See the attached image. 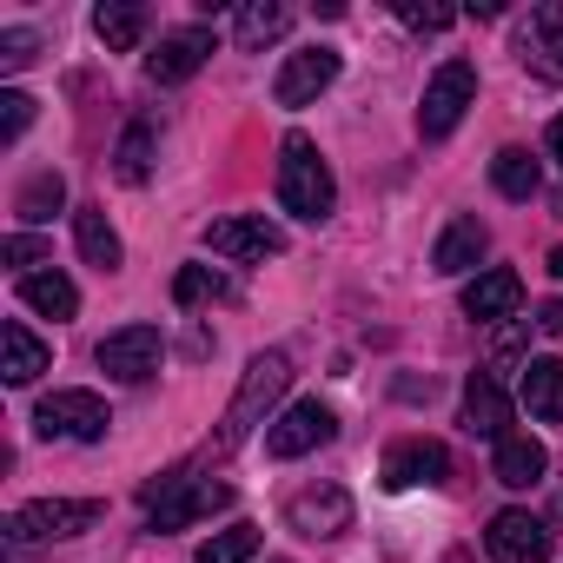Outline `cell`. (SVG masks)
<instances>
[{
  "mask_svg": "<svg viewBox=\"0 0 563 563\" xmlns=\"http://www.w3.org/2000/svg\"><path fill=\"white\" fill-rule=\"evenodd\" d=\"M292 385V358L286 352H258L252 365H245V378H239V391H232V405H225V418H219V438H212V451L225 457V451H239L245 438H252V424L272 411V398Z\"/></svg>",
  "mask_w": 563,
  "mask_h": 563,
  "instance_id": "obj_1",
  "label": "cell"
},
{
  "mask_svg": "<svg viewBox=\"0 0 563 563\" xmlns=\"http://www.w3.org/2000/svg\"><path fill=\"white\" fill-rule=\"evenodd\" d=\"M278 206H286L292 219H325L339 206L332 166L319 159V146L306 133H286V146H278Z\"/></svg>",
  "mask_w": 563,
  "mask_h": 563,
  "instance_id": "obj_2",
  "label": "cell"
},
{
  "mask_svg": "<svg viewBox=\"0 0 563 563\" xmlns=\"http://www.w3.org/2000/svg\"><path fill=\"white\" fill-rule=\"evenodd\" d=\"M219 504H232V484L186 477V471H166L159 484H146V517H153V530H186V523L212 517Z\"/></svg>",
  "mask_w": 563,
  "mask_h": 563,
  "instance_id": "obj_3",
  "label": "cell"
},
{
  "mask_svg": "<svg viewBox=\"0 0 563 563\" xmlns=\"http://www.w3.org/2000/svg\"><path fill=\"white\" fill-rule=\"evenodd\" d=\"M100 523V504L93 497H41V504H21L8 517V543H60V537H80Z\"/></svg>",
  "mask_w": 563,
  "mask_h": 563,
  "instance_id": "obj_4",
  "label": "cell"
},
{
  "mask_svg": "<svg viewBox=\"0 0 563 563\" xmlns=\"http://www.w3.org/2000/svg\"><path fill=\"white\" fill-rule=\"evenodd\" d=\"M477 100V67L471 60H444L438 74H431V87H424V107H418V133L424 140H444L457 120H464V107Z\"/></svg>",
  "mask_w": 563,
  "mask_h": 563,
  "instance_id": "obj_5",
  "label": "cell"
},
{
  "mask_svg": "<svg viewBox=\"0 0 563 563\" xmlns=\"http://www.w3.org/2000/svg\"><path fill=\"white\" fill-rule=\"evenodd\" d=\"M332 438H339L332 405L299 398L292 411H278V418L265 424V457H306V451H319V444H332Z\"/></svg>",
  "mask_w": 563,
  "mask_h": 563,
  "instance_id": "obj_6",
  "label": "cell"
},
{
  "mask_svg": "<svg viewBox=\"0 0 563 563\" xmlns=\"http://www.w3.org/2000/svg\"><path fill=\"white\" fill-rule=\"evenodd\" d=\"M34 424H41V438H80V444H93V438H107V405L93 391H47L34 405Z\"/></svg>",
  "mask_w": 563,
  "mask_h": 563,
  "instance_id": "obj_7",
  "label": "cell"
},
{
  "mask_svg": "<svg viewBox=\"0 0 563 563\" xmlns=\"http://www.w3.org/2000/svg\"><path fill=\"white\" fill-rule=\"evenodd\" d=\"M517 54H523V67L537 80L563 87V0H537L530 21H523V34H517Z\"/></svg>",
  "mask_w": 563,
  "mask_h": 563,
  "instance_id": "obj_8",
  "label": "cell"
},
{
  "mask_svg": "<svg viewBox=\"0 0 563 563\" xmlns=\"http://www.w3.org/2000/svg\"><path fill=\"white\" fill-rule=\"evenodd\" d=\"M206 252H219V258H278L286 252V232L265 212H232V219L206 225Z\"/></svg>",
  "mask_w": 563,
  "mask_h": 563,
  "instance_id": "obj_9",
  "label": "cell"
},
{
  "mask_svg": "<svg viewBox=\"0 0 563 563\" xmlns=\"http://www.w3.org/2000/svg\"><path fill=\"white\" fill-rule=\"evenodd\" d=\"M159 352H166V339H159V325H120V332H107L100 339V372H113V378H126V385H140V378H153L159 372Z\"/></svg>",
  "mask_w": 563,
  "mask_h": 563,
  "instance_id": "obj_10",
  "label": "cell"
},
{
  "mask_svg": "<svg viewBox=\"0 0 563 563\" xmlns=\"http://www.w3.org/2000/svg\"><path fill=\"white\" fill-rule=\"evenodd\" d=\"M332 80H339V54L332 47H306V54H286V67H278V80H272V100L278 107H312Z\"/></svg>",
  "mask_w": 563,
  "mask_h": 563,
  "instance_id": "obj_11",
  "label": "cell"
},
{
  "mask_svg": "<svg viewBox=\"0 0 563 563\" xmlns=\"http://www.w3.org/2000/svg\"><path fill=\"white\" fill-rule=\"evenodd\" d=\"M451 477V451L438 444V438H398L391 451H385V484L391 490H431V484H444Z\"/></svg>",
  "mask_w": 563,
  "mask_h": 563,
  "instance_id": "obj_12",
  "label": "cell"
},
{
  "mask_svg": "<svg viewBox=\"0 0 563 563\" xmlns=\"http://www.w3.org/2000/svg\"><path fill=\"white\" fill-rule=\"evenodd\" d=\"M286 523L299 537H339V530H352V490L345 484H306L286 504Z\"/></svg>",
  "mask_w": 563,
  "mask_h": 563,
  "instance_id": "obj_13",
  "label": "cell"
},
{
  "mask_svg": "<svg viewBox=\"0 0 563 563\" xmlns=\"http://www.w3.org/2000/svg\"><path fill=\"white\" fill-rule=\"evenodd\" d=\"M484 543H490L497 563H550V523L530 517V510H497Z\"/></svg>",
  "mask_w": 563,
  "mask_h": 563,
  "instance_id": "obj_14",
  "label": "cell"
},
{
  "mask_svg": "<svg viewBox=\"0 0 563 563\" xmlns=\"http://www.w3.org/2000/svg\"><path fill=\"white\" fill-rule=\"evenodd\" d=\"M219 41H212V27H179V34H166L153 54H146V74L159 80V87H179V80H192L199 67H206V54H212Z\"/></svg>",
  "mask_w": 563,
  "mask_h": 563,
  "instance_id": "obj_15",
  "label": "cell"
},
{
  "mask_svg": "<svg viewBox=\"0 0 563 563\" xmlns=\"http://www.w3.org/2000/svg\"><path fill=\"white\" fill-rule=\"evenodd\" d=\"M517 306H523V278L510 265H490V272H477L464 286V312L477 325H504V319H517Z\"/></svg>",
  "mask_w": 563,
  "mask_h": 563,
  "instance_id": "obj_16",
  "label": "cell"
},
{
  "mask_svg": "<svg viewBox=\"0 0 563 563\" xmlns=\"http://www.w3.org/2000/svg\"><path fill=\"white\" fill-rule=\"evenodd\" d=\"M464 431L471 438H510V398H504V385L490 378V372H471V385H464Z\"/></svg>",
  "mask_w": 563,
  "mask_h": 563,
  "instance_id": "obj_17",
  "label": "cell"
},
{
  "mask_svg": "<svg viewBox=\"0 0 563 563\" xmlns=\"http://www.w3.org/2000/svg\"><path fill=\"white\" fill-rule=\"evenodd\" d=\"M47 345L21 325V319H8V325H0V378H8V385H34L41 372H47Z\"/></svg>",
  "mask_w": 563,
  "mask_h": 563,
  "instance_id": "obj_18",
  "label": "cell"
},
{
  "mask_svg": "<svg viewBox=\"0 0 563 563\" xmlns=\"http://www.w3.org/2000/svg\"><path fill=\"white\" fill-rule=\"evenodd\" d=\"M523 405L537 424H563V358H523Z\"/></svg>",
  "mask_w": 563,
  "mask_h": 563,
  "instance_id": "obj_19",
  "label": "cell"
},
{
  "mask_svg": "<svg viewBox=\"0 0 563 563\" xmlns=\"http://www.w3.org/2000/svg\"><path fill=\"white\" fill-rule=\"evenodd\" d=\"M543 471H550V451H543L537 438H504V444H497V464H490L497 484L530 490V484H543Z\"/></svg>",
  "mask_w": 563,
  "mask_h": 563,
  "instance_id": "obj_20",
  "label": "cell"
},
{
  "mask_svg": "<svg viewBox=\"0 0 563 563\" xmlns=\"http://www.w3.org/2000/svg\"><path fill=\"white\" fill-rule=\"evenodd\" d=\"M21 306H34V312H47V319H74V312H80V292H74L67 272H27V278H21Z\"/></svg>",
  "mask_w": 563,
  "mask_h": 563,
  "instance_id": "obj_21",
  "label": "cell"
},
{
  "mask_svg": "<svg viewBox=\"0 0 563 563\" xmlns=\"http://www.w3.org/2000/svg\"><path fill=\"white\" fill-rule=\"evenodd\" d=\"M74 239H80V258H87V265L120 272V232L107 225L100 206H80V212H74Z\"/></svg>",
  "mask_w": 563,
  "mask_h": 563,
  "instance_id": "obj_22",
  "label": "cell"
},
{
  "mask_svg": "<svg viewBox=\"0 0 563 563\" xmlns=\"http://www.w3.org/2000/svg\"><path fill=\"white\" fill-rule=\"evenodd\" d=\"M484 245H490V232H484L477 219H451L444 239H438V252H431V265H438V272H471V265L484 258Z\"/></svg>",
  "mask_w": 563,
  "mask_h": 563,
  "instance_id": "obj_23",
  "label": "cell"
},
{
  "mask_svg": "<svg viewBox=\"0 0 563 563\" xmlns=\"http://www.w3.org/2000/svg\"><path fill=\"white\" fill-rule=\"evenodd\" d=\"M286 27H292V8H278V0H252V8L239 14V47L258 54L265 41H278Z\"/></svg>",
  "mask_w": 563,
  "mask_h": 563,
  "instance_id": "obj_24",
  "label": "cell"
},
{
  "mask_svg": "<svg viewBox=\"0 0 563 563\" xmlns=\"http://www.w3.org/2000/svg\"><path fill=\"white\" fill-rule=\"evenodd\" d=\"M537 179H543V173H537V159H530L523 146H504V153L490 159V186H497L504 199H530Z\"/></svg>",
  "mask_w": 563,
  "mask_h": 563,
  "instance_id": "obj_25",
  "label": "cell"
},
{
  "mask_svg": "<svg viewBox=\"0 0 563 563\" xmlns=\"http://www.w3.org/2000/svg\"><path fill=\"white\" fill-rule=\"evenodd\" d=\"M93 34L107 41V54H133L140 34H146V8H100L93 14Z\"/></svg>",
  "mask_w": 563,
  "mask_h": 563,
  "instance_id": "obj_26",
  "label": "cell"
},
{
  "mask_svg": "<svg viewBox=\"0 0 563 563\" xmlns=\"http://www.w3.org/2000/svg\"><path fill=\"white\" fill-rule=\"evenodd\" d=\"M113 173H120L126 186H140V179L153 173V126H146V120H133V126L120 133V146H113Z\"/></svg>",
  "mask_w": 563,
  "mask_h": 563,
  "instance_id": "obj_27",
  "label": "cell"
},
{
  "mask_svg": "<svg viewBox=\"0 0 563 563\" xmlns=\"http://www.w3.org/2000/svg\"><path fill=\"white\" fill-rule=\"evenodd\" d=\"M60 206H67V186H60V173H41V179H27V186H21V199H14V212H21L27 225H47Z\"/></svg>",
  "mask_w": 563,
  "mask_h": 563,
  "instance_id": "obj_28",
  "label": "cell"
},
{
  "mask_svg": "<svg viewBox=\"0 0 563 563\" xmlns=\"http://www.w3.org/2000/svg\"><path fill=\"white\" fill-rule=\"evenodd\" d=\"M258 523H232V530H219V537H206L199 543V563H252L258 556Z\"/></svg>",
  "mask_w": 563,
  "mask_h": 563,
  "instance_id": "obj_29",
  "label": "cell"
},
{
  "mask_svg": "<svg viewBox=\"0 0 563 563\" xmlns=\"http://www.w3.org/2000/svg\"><path fill=\"white\" fill-rule=\"evenodd\" d=\"M173 299L179 306H199V299H232V286L212 272V265H186L179 278H173Z\"/></svg>",
  "mask_w": 563,
  "mask_h": 563,
  "instance_id": "obj_30",
  "label": "cell"
},
{
  "mask_svg": "<svg viewBox=\"0 0 563 563\" xmlns=\"http://www.w3.org/2000/svg\"><path fill=\"white\" fill-rule=\"evenodd\" d=\"M27 120H34V100H27V93H0V140L14 146V140L27 133Z\"/></svg>",
  "mask_w": 563,
  "mask_h": 563,
  "instance_id": "obj_31",
  "label": "cell"
},
{
  "mask_svg": "<svg viewBox=\"0 0 563 563\" xmlns=\"http://www.w3.org/2000/svg\"><path fill=\"white\" fill-rule=\"evenodd\" d=\"M398 21H405V27H418V34H444L457 14H451V8H418V0H398Z\"/></svg>",
  "mask_w": 563,
  "mask_h": 563,
  "instance_id": "obj_32",
  "label": "cell"
},
{
  "mask_svg": "<svg viewBox=\"0 0 563 563\" xmlns=\"http://www.w3.org/2000/svg\"><path fill=\"white\" fill-rule=\"evenodd\" d=\"M27 60H34V34L8 27V34H0V67H27Z\"/></svg>",
  "mask_w": 563,
  "mask_h": 563,
  "instance_id": "obj_33",
  "label": "cell"
},
{
  "mask_svg": "<svg viewBox=\"0 0 563 563\" xmlns=\"http://www.w3.org/2000/svg\"><path fill=\"white\" fill-rule=\"evenodd\" d=\"M47 245L34 239V232H8V245H0V258H8V265H34Z\"/></svg>",
  "mask_w": 563,
  "mask_h": 563,
  "instance_id": "obj_34",
  "label": "cell"
},
{
  "mask_svg": "<svg viewBox=\"0 0 563 563\" xmlns=\"http://www.w3.org/2000/svg\"><path fill=\"white\" fill-rule=\"evenodd\" d=\"M537 325H543V332H550V339H563V299H550V306H543V319H537Z\"/></svg>",
  "mask_w": 563,
  "mask_h": 563,
  "instance_id": "obj_35",
  "label": "cell"
},
{
  "mask_svg": "<svg viewBox=\"0 0 563 563\" xmlns=\"http://www.w3.org/2000/svg\"><path fill=\"white\" fill-rule=\"evenodd\" d=\"M550 153H556V166H563V113L550 120Z\"/></svg>",
  "mask_w": 563,
  "mask_h": 563,
  "instance_id": "obj_36",
  "label": "cell"
},
{
  "mask_svg": "<svg viewBox=\"0 0 563 563\" xmlns=\"http://www.w3.org/2000/svg\"><path fill=\"white\" fill-rule=\"evenodd\" d=\"M550 272H556V278H563V245H556V252H550Z\"/></svg>",
  "mask_w": 563,
  "mask_h": 563,
  "instance_id": "obj_37",
  "label": "cell"
}]
</instances>
